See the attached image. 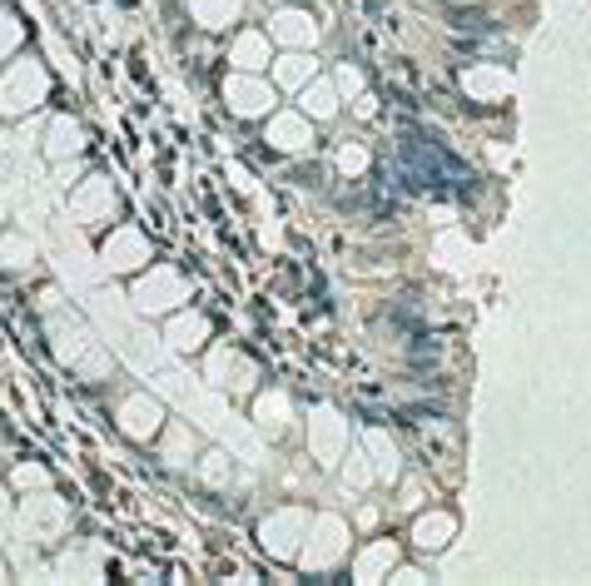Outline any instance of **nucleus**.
Returning <instances> with one entry per match:
<instances>
[{"instance_id": "f257e3e1", "label": "nucleus", "mask_w": 591, "mask_h": 586, "mask_svg": "<svg viewBox=\"0 0 591 586\" xmlns=\"http://www.w3.org/2000/svg\"><path fill=\"white\" fill-rule=\"evenodd\" d=\"M45 95H50V75L35 55H20L0 70V120L30 115L35 105H45Z\"/></svg>"}, {"instance_id": "f03ea898", "label": "nucleus", "mask_w": 591, "mask_h": 586, "mask_svg": "<svg viewBox=\"0 0 591 586\" xmlns=\"http://www.w3.org/2000/svg\"><path fill=\"white\" fill-rule=\"evenodd\" d=\"M343 557H348V527H343V517H333V512L308 517V537H303L298 567H303V572H328V567H338Z\"/></svg>"}, {"instance_id": "7ed1b4c3", "label": "nucleus", "mask_w": 591, "mask_h": 586, "mask_svg": "<svg viewBox=\"0 0 591 586\" xmlns=\"http://www.w3.org/2000/svg\"><path fill=\"white\" fill-rule=\"evenodd\" d=\"M303 537H308V512L303 507H279L259 522V542L274 562H298L303 552Z\"/></svg>"}, {"instance_id": "20e7f679", "label": "nucleus", "mask_w": 591, "mask_h": 586, "mask_svg": "<svg viewBox=\"0 0 591 586\" xmlns=\"http://www.w3.org/2000/svg\"><path fill=\"white\" fill-rule=\"evenodd\" d=\"M348 423H343V413L333 408V403H318L313 408V418H308V452H313V462L318 467H338L343 462V452H348Z\"/></svg>"}, {"instance_id": "39448f33", "label": "nucleus", "mask_w": 591, "mask_h": 586, "mask_svg": "<svg viewBox=\"0 0 591 586\" xmlns=\"http://www.w3.org/2000/svg\"><path fill=\"white\" fill-rule=\"evenodd\" d=\"M179 303H189V279L179 269H169V264H154L145 279L135 284V308L140 313H169Z\"/></svg>"}, {"instance_id": "423d86ee", "label": "nucleus", "mask_w": 591, "mask_h": 586, "mask_svg": "<svg viewBox=\"0 0 591 586\" xmlns=\"http://www.w3.org/2000/svg\"><path fill=\"white\" fill-rule=\"evenodd\" d=\"M224 100H229V110L239 120H264L274 110V85L264 75H254V70H234L224 80Z\"/></svg>"}, {"instance_id": "0eeeda50", "label": "nucleus", "mask_w": 591, "mask_h": 586, "mask_svg": "<svg viewBox=\"0 0 591 586\" xmlns=\"http://www.w3.org/2000/svg\"><path fill=\"white\" fill-rule=\"evenodd\" d=\"M70 209H75V219L85 224V229H100V224H110L115 219V209H120V199H115V184L110 179H85V184H75V194H70Z\"/></svg>"}, {"instance_id": "6e6552de", "label": "nucleus", "mask_w": 591, "mask_h": 586, "mask_svg": "<svg viewBox=\"0 0 591 586\" xmlns=\"http://www.w3.org/2000/svg\"><path fill=\"white\" fill-rule=\"evenodd\" d=\"M100 259H105L110 274H135L140 264H149L145 229H135V224H115V234L100 244Z\"/></svg>"}, {"instance_id": "1a4fd4ad", "label": "nucleus", "mask_w": 591, "mask_h": 586, "mask_svg": "<svg viewBox=\"0 0 591 586\" xmlns=\"http://www.w3.org/2000/svg\"><path fill=\"white\" fill-rule=\"evenodd\" d=\"M115 423H120V433H125V438L154 442V438H159V428H164V408H159L149 393H130V398L120 403Z\"/></svg>"}, {"instance_id": "9d476101", "label": "nucleus", "mask_w": 591, "mask_h": 586, "mask_svg": "<svg viewBox=\"0 0 591 586\" xmlns=\"http://www.w3.org/2000/svg\"><path fill=\"white\" fill-rule=\"evenodd\" d=\"M264 140L279 149V154H303V149H313V120L303 110H274Z\"/></svg>"}, {"instance_id": "9b49d317", "label": "nucleus", "mask_w": 591, "mask_h": 586, "mask_svg": "<svg viewBox=\"0 0 591 586\" xmlns=\"http://www.w3.org/2000/svg\"><path fill=\"white\" fill-rule=\"evenodd\" d=\"M269 40H274L279 50H313V45H318V25H313L308 10H274Z\"/></svg>"}, {"instance_id": "f8f14e48", "label": "nucleus", "mask_w": 591, "mask_h": 586, "mask_svg": "<svg viewBox=\"0 0 591 586\" xmlns=\"http://www.w3.org/2000/svg\"><path fill=\"white\" fill-rule=\"evenodd\" d=\"M462 90L472 95V100H482V105H497V100H507L512 95V70L507 65H467L462 70Z\"/></svg>"}, {"instance_id": "ddd939ff", "label": "nucleus", "mask_w": 591, "mask_h": 586, "mask_svg": "<svg viewBox=\"0 0 591 586\" xmlns=\"http://www.w3.org/2000/svg\"><path fill=\"white\" fill-rule=\"evenodd\" d=\"M229 65H234V70H254V75H264V70L274 65V40H269L264 30H239L234 45H229Z\"/></svg>"}, {"instance_id": "4468645a", "label": "nucleus", "mask_w": 591, "mask_h": 586, "mask_svg": "<svg viewBox=\"0 0 591 586\" xmlns=\"http://www.w3.org/2000/svg\"><path fill=\"white\" fill-rule=\"evenodd\" d=\"M338 105H343V95H338V85L323 80V75H313V80L298 90V110H303L313 125H328V120L338 115Z\"/></svg>"}, {"instance_id": "2eb2a0df", "label": "nucleus", "mask_w": 591, "mask_h": 586, "mask_svg": "<svg viewBox=\"0 0 591 586\" xmlns=\"http://www.w3.org/2000/svg\"><path fill=\"white\" fill-rule=\"evenodd\" d=\"M393 567H398V547L393 542H368L353 557V582H383Z\"/></svg>"}, {"instance_id": "dca6fc26", "label": "nucleus", "mask_w": 591, "mask_h": 586, "mask_svg": "<svg viewBox=\"0 0 591 586\" xmlns=\"http://www.w3.org/2000/svg\"><path fill=\"white\" fill-rule=\"evenodd\" d=\"M452 532H457V517L452 512H423L413 522V547L418 552H443L447 542H452Z\"/></svg>"}, {"instance_id": "f3484780", "label": "nucleus", "mask_w": 591, "mask_h": 586, "mask_svg": "<svg viewBox=\"0 0 591 586\" xmlns=\"http://www.w3.org/2000/svg\"><path fill=\"white\" fill-rule=\"evenodd\" d=\"M274 85H284V90H303L313 75H318V60L308 55V50H284V55H274Z\"/></svg>"}, {"instance_id": "a211bd4d", "label": "nucleus", "mask_w": 591, "mask_h": 586, "mask_svg": "<svg viewBox=\"0 0 591 586\" xmlns=\"http://www.w3.org/2000/svg\"><path fill=\"white\" fill-rule=\"evenodd\" d=\"M85 145V135H80V125L70 120V115H55L50 120V130H45V154L55 159V164H65V159H75Z\"/></svg>"}, {"instance_id": "6ab92c4d", "label": "nucleus", "mask_w": 591, "mask_h": 586, "mask_svg": "<svg viewBox=\"0 0 591 586\" xmlns=\"http://www.w3.org/2000/svg\"><path fill=\"white\" fill-rule=\"evenodd\" d=\"M25 522H30L35 532H60V527H65V502L40 487V492L25 497Z\"/></svg>"}, {"instance_id": "aec40b11", "label": "nucleus", "mask_w": 591, "mask_h": 586, "mask_svg": "<svg viewBox=\"0 0 591 586\" xmlns=\"http://www.w3.org/2000/svg\"><path fill=\"white\" fill-rule=\"evenodd\" d=\"M184 5H189L194 25H204V30H229L244 10V0H184Z\"/></svg>"}, {"instance_id": "412c9836", "label": "nucleus", "mask_w": 591, "mask_h": 586, "mask_svg": "<svg viewBox=\"0 0 591 586\" xmlns=\"http://www.w3.org/2000/svg\"><path fill=\"white\" fill-rule=\"evenodd\" d=\"M179 353H194V348H204L209 343V318L204 313H179L174 323H169V333H164Z\"/></svg>"}, {"instance_id": "4be33fe9", "label": "nucleus", "mask_w": 591, "mask_h": 586, "mask_svg": "<svg viewBox=\"0 0 591 586\" xmlns=\"http://www.w3.org/2000/svg\"><path fill=\"white\" fill-rule=\"evenodd\" d=\"M373 482H378V467H373L368 447L358 442L353 452H343V487H348V492H363V487H373Z\"/></svg>"}, {"instance_id": "5701e85b", "label": "nucleus", "mask_w": 591, "mask_h": 586, "mask_svg": "<svg viewBox=\"0 0 591 586\" xmlns=\"http://www.w3.org/2000/svg\"><path fill=\"white\" fill-rule=\"evenodd\" d=\"M254 418H259V428H264V433H274V438H279V433L289 428V418H294V403H289L284 393H264V398H259V408H254Z\"/></svg>"}, {"instance_id": "b1692460", "label": "nucleus", "mask_w": 591, "mask_h": 586, "mask_svg": "<svg viewBox=\"0 0 591 586\" xmlns=\"http://www.w3.org/2000/svg\"><path fill=\"white\" fill-rule=\"evenodd\" d=\"M363 447H368V457H373V467H378V482H393V477H398V447L388 442V433L368 428V433H363Z\"/></svg>"}, {"instance_id": "393cba45", "label": "nucleus", "mask_w": 591, "mask_h": 586, "mask_svg": "<svg viewBox=\"0 0 591 586\" xmlns=\"http://www.w3.org/2000/svg\"><path fill=\"white\" fill-rule=\"evenodd\" d=\"M189 452H194V433L189 428H169L164 433V462L169 467H189Z\"/></svg>"}, {"instance_id": "a878e982", "label": "nucleus", "mask_w": 591, "mask_h": 586, "mask_svg": "<svg viewBox=\"0 0 591 586\" xmlns=\"http://www.w3.org/2000/svg\"><path fill=\"white\" fill-rule=\"evenodd\" d=\"M0 264L5 269H25V264H35V249L20 234H0Z\"/></svg>"}, {"instance_id": "bb28decb", "label": "nucleus", "mask_w": 591, "mask_h": 586, "mask_svg": "<svg viewBox=\"0 0 591 586\" xmlns=\"http://www.w3.org/2000/svg\"><path fill=\"white\" fill-rule=\"evenodd\" d=\"M199 477H204V482H209V487H224V482H229V477H234V462H229V457H224V452H209V457H204V462H199Z\"/></svg>"}, {"instance_id": "cd10ccee", "label": "nucleus", "mask_w": 591, "mask_h": 586, "mask_svg": "<svg viewBox=\"0 0 591 586\" xmlns=\"http://www.w3.org/2000/svg\"><path fill=\"white\" fill-rule=\"evenodd\" d=\"M20 40H25V25H20L10 10H0V60H5V55H15V50H20Z\"/></svg>"}, {"instance_id": "c85d7f7f", "label": "nucleus", "mask_w": 591, "mask_h": 586, "mask_svg": "<svg viewBox=\"0 0 591 586\" xmlns=\"http://www.w3.org/2000/svg\"><path fill=\"white\" fill-rule=\"evenodd\" d=\"M10 482H15V487H20V492H40V487H50V472H45V467H40V462H35V467H30V462H20V467H15V477H10Z\"/></svg>"}, {"instance_id": "c756f323", "label": "nucleus", "mask_w": 591, "mask_h": 586, "mask_svg": "<svg viewBox=\"0 0 591 586\" xmlns=\"http://www.w3.org/2000/svg\"><path fill=\"white\" fill-rule=\"evenodd\" d=\"M338 169H343V174H363V169H368V149L343 140V145H338Z\"/></svg>"}, {"instance_id": "7c9ffc66", "label": "nucleus", "mask_w": 591, "mask_h": 586, "mask_svg": "<svg viewBox=\"0 0 591 586\" xmlns=\"http://www.w3.org/2000/svg\"><path fill=\"white\" fill-rule=\"evenodd\" d=\"M333 85H338V95L353 100V95H363V70H358V65H338V80H333Z\"/></svg>"}, {"instance_id": "2f4dec72", "label": "nucleus", "mask_w": 591, "mask_h": 586, "mask_svg": "<svg viewBox=\"0 0 591 586\" xmlns=\"http://www.w3.org/2000/svg\"><path fill=\"white\" fill-rule=\"evenodd\" d=\"M388 582L418 586V582H428V572H418V567H393V572H388Z\"/></svg>"}, {"instance_id": "473e14b6", "label": "nucleus", "mask_w": 591, "mask_h": 586, "mask_svg": "<svg viewBox=\"0 0 591 586\" xmlns=\"http://www.w3.org/2000/svg\"><path fill=\"white\" fill-rule=\"evenodd\" d=\"M418 502H423V487H418V482H408V487H403V502H398V507H403V512H418Z\"/></svg>"}, {"instance_id": "72a5a7b5", "label": "nucleus", "mask_w": 591, "mask_h": 586, "mask_svg": "<svg viewBox=\"0 0 591 586\" xmlns=\"http://www.w3.org/2000/svg\"><path fill=\"white\" fill-rule=\"evenodd\" d=\"M0 577H5V567H0Z\"/></svg>"}, {"instance_id": "f704fd0d", "label": "nucleus", "mask_w": 591, "mask_h": 586, "mask_svg": "<svg viewBox=\"0 0 591 586\" xmlns=\"http://www.w3.org/2000/svg\"><path fill=\"white\" fill-rule=\"evenodd\" d=\"M0 447H5V438H0Z\"/></svg>"}]
</instances>
